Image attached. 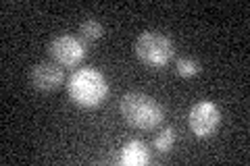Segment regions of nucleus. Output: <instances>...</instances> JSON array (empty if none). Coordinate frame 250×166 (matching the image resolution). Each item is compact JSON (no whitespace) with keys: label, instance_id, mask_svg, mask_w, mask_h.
I'll use <instances>...</instances> for the list:
<instances>
[{"label":"nucleus","instance_id":"f257e3e1","mask_svg":"<svg viewBox=\"0 0 250 166\" xmlns=\"http://www.w3.org/2000/svg\"><path fill=\"white\" fill-rule=\"evenodd\" d=\"M67 92L77 106L96 108L108 96V81L96 69H77L67 79Z\"/></svg>","mask_w":250,"mask_h":166},{"label":"nucleus","instance_id":"f03ea898","mask_svg":"<svg viewBox=\"0 0 250 166\" xmlns=\"http://www.w3.org/2000/svg\"><path fill=\"white\" fill-rule=\"evenodd\" d=\"M119 110H121V116L125 118V123L144 131L159 127L163 118H165V112H163V106L159 102L152 96H146V93H140V92L125 93L119 102Z\"/></svg>","mask_w":250,"mask_h":166},{"label":"nucleus","instance_id":"7ed1b4c3","mask_svg":"<svg viewBox=\"0 0 250 166\" xmlns=\"http://www.w3.org/2000/svg\"><path fill=\"white\" fill-rule=\"evenodd\" d=\"M134 52L142 65L150 69H163L173 60L175 44L161 31H142L134 44Z\"/></svg>","mask_w":250,"mask_h":166},{"label":"nucleus","instance_id":"20e7f679","mask_svg":"<svg viewBox=\"0 0 250 166\" xmlns=\"http://www.w3.org/2000/svg\"><path fill=\"white\" fill-rule=\"evenodd\" d=\"M219 125H221V110L208 100L196 102L190 108V112H188V127L192 129V133L198 139L213 137L219 129Z\"/></svg>","mask_w":250,"mask_h":166},{"label":"nucleus","instance_id":"39448f33","mask_svg":"<svg viewBox=\"0 0 250 166\" xmlns=\"http://www.w3.org/2000/svg\"><path fill=\"white\" fill-rule=\"evenodd\" d=\"M48 54L61 67H77L85 56V46L73 36H57L48 46Z\"/></svg>","mask_w":250,"mask_h":166},{"label":"nucleus","instance_id":"423d86ee","mask_svg":"<svg viewBox=\"0 0 250 166\" xmlns=\"http://www.w3.org/2000/svg\"><path fill=\"white\" fill-rule=\"evenodd\" d=\"M29 81L40 92H54L65 81V73L57 62H38L29 71Z\"/></svg>","mask_w":250,"mask_h":166},{"label":"nucleus","instance_id":"0eeeda50","mask_svg":"<svg viewBox=\"0 0 250 166\" xmlns=\"http://www.w3.org/2000/svg\"><path fill=\"white\" fill-rule=\"evenodd\" d=\"M119 162L123 166H146L148 162H150V152H148L144 141L131 139V141H127V144L123 146Z\"/></svg>","mask_w":250,"mask_h":166},{"label":"nucleus","instance_id":"6e6552de","mask_svg":"<svg viewBox=\"0 0 250 166\" xmlns=\"http://www.w3.org/2000/svg\"><path fill=\"white\" fill-rule=\"evenodd\" d=\"M173 144H175V129L173 127H165L152 141L154 149H159L161 154H167L169 149L173 148Z\"/></svg>","mask_w":250,"mask_h":166},{"label":"nucleus","instance_id":"1a4fd4ad","mask_svg":"<svg viewBox=\"0 0 250 166\" xmlns=\"http://www.w3.org/2000/svg\"><path fill=\"white\" fill-rule=\"evenodd\" d=\"M80 34H82V37L83 39H90V42H96V39H100L103 37V34H104V29H103V25L96 21V19H85L82 25H80Z\"/></svg>","mask_w":250,"mask_h":166},{"label":"nucleus","instance_id":"9d476101","mask_svg":"<svg viewBox=\"0 0 250 166\" xmlns=\"http://www.w3.org/2000/svg\"><path fill=\"white\" fill-rule=\"evenodd\" d=\"M175 71L182 77H194L200 73V62L194 58H177L175 60Z\"/></svg>","mask_w":250,"mask_h":166}]
</instances>
